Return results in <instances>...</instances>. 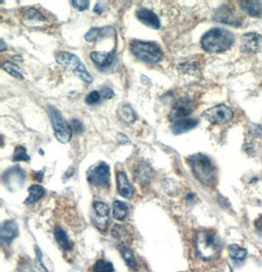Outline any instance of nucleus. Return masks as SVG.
Returning <instances> with one entry per match:
<instances>
[{
  "label": "nucleus",
  "instance_id": "15",
  "mask_svg": "<svg viewBox=\"0 0 262 272\" xmlns=\"http://www.w3.org/2000/svg\"><path fill=\"white\" fill-rule=\"evenodd\" d=\"M198 125V121L194 118H184L173 121L172 132L174 135H181L195 129Z\"/></svg>",
  "mask_w": 262,
  "mask_h": 272
},
{
  "label": "nucleus",
  "instance_id": "14",
  "mask_svg": "<svg viewBox=\"0 0 262 272\" xmlns=\"http://www.w3.org/2000/svg\"><path fill=\"white\" fill-rule=\"evenodd\" d=\"M262 41V36L257 33H248L242 37V51L245 53L257 52Z\"/></svg>",
  "mask_w": 262,
  "mask_h": 272
},
{
  "label": "nucleus",
  "instance_id": "11",
  "mask_svg": "<svg viewBox=\"0 0 262 272\" xmlns=\"http://www.w3.org/2000/svg\"><path fill=\"white\" fill-rule=\"evenodd\" d=\"M218 22L230 25V26H235L238 27L241 25L242 21L240 16L237 14V12L227 5L221 6L216 12H215V17H214Z\"/></svg>",
  "mask_w": 262,
  "mask_h": 272
},
{
  "label": "nucleus",
  "instance_id": "38",
  "mask_svg": "<svg viewBox=\"0 0 262 272\" xmlns=\"http://www.w3.org/2000/svg\"><path fill=\"white\" fill-rule=\"evenodd\" d=\"M95 12L97 13V14H102V12H103V8H102V6L99 4V3H98L96 6H95Z\"/></svg>",
  "mask_w": 262,
  "mask_h": 272
},
{
  "label": "nucleus",
  "instance_id": "1",
  "mask_svg": "<svg viewBox=\"0 0 262 272\" xmlns=\"http://www.w3.org/2000/svg\"><path fill=\"white\" fill-rule=\"evenodd\" d=\"M235 36L228 30L214 28L203 34L201 46L209 53H221L230 49L234 44Z\"/></svg>",
  "mask_w": 262,
  "mask_h": 272
},
{
  "label": "nucleus",
  "instance_id": "36",
  "mask_svg": "<svg viewBox=\"0 0 262 272\" xmlns=\"http://www.w3.org/2000/svg\"><path fill=\"white\" fill-rule=\"evenodd\" d=\"M72 126H73V129L74 131H76L77 133H82L83 130H84V125L81 121H79L78 119H74L72 121Z\"/></svg>",
  "mask_w": 262,
  "mask_h": 272
},
{
  "label": "nucleus",
  "instance_id": "35",
  "mask_svg": "<svg viewBox=\"0 0 262 272\" xmlns=\"http://www.w3.org/2000/svg\"><path fill=\"white\" fill-rule=\"evenodd\" d=\"M100 95H101L102 99H105V100H111L115 96L113 90L108 88V87H103L101 89V94Z\"/></svg>",
  "mask_w": 262,
  "mask_h": 272
},
{
  "label": "nucleus",
  "instance_id": "40",
  "mask_svg": "<svg viewBox=\"0 0 262 272\" xmlns=\"http://www.w3.org/2000/svg\"><path fill=\"white\" fill-rule=\"evenodd\" d=\"M1 48H0V50L1 51H4L5 50V48H6V45H5V42H4V40L3 39H1Z\"/></svg>",
  "mask_w": 262,
  "mask_h": 272
},
{
  "label": "nucleus",
  "instance_id": "32",
  "mask_svg": "<svg viewBox=\"0 0 262 272\" xmlns=\"http://www.w3.org/2000/svg\"><path fill=\"white\" fill-rule=\"evenodd\" d=\"M24 17L28 21H33V22H38V21H44L45 20V18L41 15V13L38 12L37 10L33 9V8H30L27 11H25Z\"/></svg>",
  "mask_w": 262,
  "mask_h": 272
},
{
  "label": "nucleus",
  "instance_id": "13",
  "mask_svg": "<svg viewBox=\"0 0 262 272\" xmlns=\"http://www.w3.org/2000/svg\"><path fill=\"white\" fill-rule=\"evenodd\" d=\"M19 235V228L15 221L6 220L2 223L0 228V239L3 244L9 245Z\"/></svg>",
  "mask_w": 262,
  "mask_h": 272
},
{
  "label": "nucleus",
  "instance_id": "2",
  "mask_svg": "<svg viewBox=\"0 0 262 272\" xmlns=\"http://www.w3.org/2000/svg\"><path fill=\"white\" fill-rule=\"evenodd\" d=\"M188 163L197 180L208 187L216 182V169L208 156L202 153H196L188 157Z\"/></svg>",
  "mask_w": 262,
  "mask_h": 272
},
{
  "label": "nucleus",
  "instance_id": "34",
  "mask_svg": "<svg viewBox=\"0 0 262 272\" xmlns=\"http://www.w3.org/2000/svg\"><path fill=\"white\" fill-rule=\"evenodd\" d=\"M71 4L74 8L78 9L79 11H85V10L89 9V7H90V1H86V0H79V1L72 0Z\"/></svg>",
  "mask_w": 262,
  "mask_h": 272
},
{
  "label": "nucleus",
  "instance_id": "27",
  "mask_svg": "<svg viewBox=\"0 0 262 272\" xmlns=\"http://www.w3.org/2000/svg\"><path fill=\"white\" fill-rule=\"evenodd\" d=\"M120 253H121L124 261L128 265V267L131 268V270L135 271L136 270V262H135L134 256L131 250L126 245H121L120 246Z\"/></svg>",
  "mask_w": 262,
  "mask_h": 272
},
{
  "label": "nucleus",
  "instance_id": "5",
  "mask_svg": "<svg viewBox=\"0 0 262 272\" xmlns=\"http://www.w3.org/2000/svg\"><path fill=\"white\" fill-rule=\"evenodd\" d=\"M55 59L58 64H60L67 70L73 71L86 84L93 83L94 79L92 75L77 55L67 51H59L55 54Z\"/></svg>",
  "mask_w": 262,
  "mask_h": 272
},
{
  "label": "nucleus",
  "instance_id": "19",
  "mask_svg": "<svg viewBox=\"0 0 262 272\" xmlns=\"http://www.w3.org/2000/svg\"><path fill=\"white\" fill-rule=\"evenodd\" d=\"M240 6L252 17H262V1H240Z\"/></svg>",
  "mask_w": 262,
  "mask_h": 272
},
{
  "label": "nucleus",
  "instance_id": "26",
  "mask_svg": "<svg viewBox=\"0 0 262 272\" xmlns=\"http://www.w3.org/2000/svg\"><path fill=\"white\" fill-rule=\"evenodd\" d=\"M229 254L231 259L235 262H243L248 255L246 249L241 248L238 245H231L229 247Z\"/></svg>",
  "mask_w": 262,
  "mask_h": 272
},
{
  "label": "nucleus",
  "instance_id": "22",
  "mask_svg": "<svg viewBox=\"0 0 262 272\" xmlns=\"http://www.w3.org/2000/svg\"><path fill=\"white\" fill-rule=\"evenodd\" d=\"M29 196L25 200V204H32L35 202H37L39 199H41L45 193V190L42 186L39 185H33L29 188Z\"/></svg>",
  "mask_w": 262,
  "mask_h": 272
},
{
  "label": "nucleus",
  "instance_id": "17",
  "mask_svg": "<svg viewBox=\"0 0 262 272\" xmlns=\"http://www.w3.org/2000/svg\"><path fill=\"white\" fill-rule=\"evenodd\" d=\"M117 189L119 194L126 199H130L133 195V189L131 183L129 182L126 173L123 171L117 173Z\"/></svg>",
  "mask_w": 262,
  "mask_h": 272
},
{
  "label": "nucleus",
  "instance_id": "4",
  "mask_svg": "<svg viewBox=\"0 0 262 272\" xmlns=\"http://www.w3.org/2000/svg\"><path fill=\"white\" fill-rule=\"evenodd\" d=\"M130 48L136 58L146 63H157L163 58V52L155 42L134 39L131 40Z\"/></svg>",
  "mask_w": 262,
  "mask_h": 272
},
{
  "label": "nucleus",
  "instance_id": "20",
  "mask_svg": "<svg viewBox=\"0 0 262 272\" xmlns=\"http://www.w3.org/2000/svg\"><path fill=\"white\" fill-rule=\"evenodd\" d=\"M119 119L125 124H132L136 120V115L129 104H122L117 111Z\"/></svg>",
  "mask_w": 262,
  "mask_h": 272
},
{
  "label": "nucleus",
  "instance_id": "7",
  "mask_svg": "<svg viewBox=\"0 0 262 272\" xmlns=\"http://www.w3.org/2000/svg\"><path fill=\"white\" fill-rule=\"evenodd\" d=\"M89 182L99 189H104L110 183V167L104 161L93 165L87 173Z\"/></svg>",
  "mask_w": 262,
  "mask_h": 272
},
{
  "label": "nucleus",
  "instance_id": "28",
  "mask_svg": "<svg viewBox=\"0 0 262 272\" xmlns=\"http://www.w3.org/2000/svg\"><path fill=\"white\" fill-rule=\"evenodd\" d=\"M2 69L7 72L8 74H10L12 77L16 78V79H19V80H22L24 79V76H23V72L21 68L16 65L15 63L13 62H10V61H5L3 64H2Z\"/></svg>",
  "mask_w": 262,
  "mask_h": 272
},
{
  "label": "nucleus",
  "instance_id": "9",
  "mask_svg": "<svg viewBox=\"0 0 262 272\" xmlns=\"http://www.w3.org/2000/svg\"><path fill=\"white\" fill-rule=\"evenodd\" d=\"M3 184L10 192L18 191L22 188L26 180V173L21 167L14 166L3 173Z\"/></svg>",
  "mask_w": 262,
  "mask_h": 272
},
{
  "label": "nucleus",
  "instance_id": "12",
  "mask_svg": "<svg viewBox=\"0 0 262 272\" xmlns=\"http://www.w3.org/2000/svg\"><path fill=\"white\" fill-rule=\"evenodd\" d=\"M136 18L144 24L146 27H149L153 30H158L160 28V20L158 16L149 9L140 8L135 13Z\"/></svg>",
  "mask_w": 262,
  "mask_h": 272
},
{
  "label": "nucleus",
  "instance_id": "6",
  "mask_svg": "<svg viewBox=\"0 0 262 272\" xmlns=\"http://www.w3.org/2000/svg\"><path fill=\"white\" fill-rule=\"evenodd\" d=\"M49 116L56 139L61 143H67L72 137V128L62 117L60 111L55 107H49Z\"/></svg>",
  "mask_w": 262,
  "mask_h": 272
},
{
  "label": "nucleus",
  "instance_id": "25",
  "mask_svg": "<svg viewBox=\"0 0 262 272\" xmlns=\"http://www.w3.org/2000/svg\"><path fill=\"white\" fill-rule=\"evenodd\" d=\"M111 234L121 243V245H126V243L129 241V234L123 225L115 224L111 229Z\"/></svg>",
  "mask_w": 262,
  "mask_h": 272
},
{
  "label": "nucleus",
  "instance_id": "21",
  "mask_svg": "<svg viewBox=\"0 0 262 272\" xmlns=\"http://www.w3.org/2000/svg\"><path fill=\"white\" fill-rule=\"evenodd\" d=\"M54 238L56 240L57 244L60 246V248L64 251H70L73 248V244L70 241V239L68 238V235L65 231L60 228V227H56L54 230Z\"/></svg>",
  "mask_w": 262,
  "mask_h": 272
},
{
  "label": "nucleus",
  "instance_id": "39",
  "mask_svg": "<svg viewBox=\"0 0 262 272\" xmlns=\"http://www.w3.org/2000/svg\"><path fill=\"white\" fill-rule=\"evenodd\" d=\"M43 172L44 171H41L40 173L39 172H36L35 173V176H34V178L37 180V181H42V177H43Z\"/></svg>",
  "mask_w": 262,
  "mask_h": 272
},
{
  "label": "nucleus",
  "instance_id": "24",
  "mask_svg": "<svg viewBox=\"0 0 262 272\" xmlns=\"http://www.w3.org/2000/svg\"><path fill=\"white\" fill-rule=\"evenodd\" d=\"M129 211V206L121 201H115L113 204V216L119 221L126 219Z\"/></svg>",
  "mask_w": 262,
  "mask_h": 272
},
{
  "label": "nucleus",
  "instance_id": "18",
  "mask_svg": "<svg viewBox=\"0 0 262 272\" xmlns=\"http://www.w3.org/2000/svg\"><path fill=\"white\" fill-rule=\"evenodd\" d=\"M111 34H115V31L111 27H104V28H92L86 35L85 38L89 42L99 41L100 39L110 36Z\"/></svg>",
  "mask_w": 262,
  "mask_h": 272
},
{
  "label": "nucleus",
  "instance_id": "3",
  "mask_svg": "<svg viewBox=\"0 0 262 272\" xmlns=\"http://www.w3.org/2000/svg\"><path fill=\"white\" fill-rule=\"evenodd\" d=\"M196 250L201 260L210 261L219 256L221 244L214 233L201 231L196 236Z\"/></svg>",
  "mask_w": 262,
  "mask_h": 272
},
{
  "label": "nucleus",
  "instance_id": "33",
  "mask_svg": "<svg viewBox=\"0 0 262 272\" xmlns=\"http://www.w3.org/2000/svg\"><path fill=\"white\" fill-rule=\"evenodd\" d=\"M100 99H101V95L99 94V92L93 91L87 96L86 103L89 105H94V104H97L100 101Z\"/></svg>",
  "mask_w": 262,
  "mask_h": 272
},
{
  "label": "nucleus",
  "instance_id": "16",
  "mask_svg": "<svg viewBox=\"0 0 262 272\" xmlns=\"http://www.w3.org/2000/svg\"><path fill=\"white\" fill-rule=\"evenodd\" d=\"M91 58L93 62L99 66V68H108L110 67L114 60H115V52H99V51H93L91 53Z\"/></svg>",
  "mask_w": 262,
  "mask_h": 272
},
{
  "label": "nucleus",
  "instance_id": "29",
  "mask_svg": "<svg viewBox=\"0 0 262 272\" xmlns=\"http://www.w3.org/2000/svg\"><path fill=\"white\" fill-rule=\"evenodd\" d=\"M12 159H13L14 162H17V161H30L31 157L27 153V149H26L25 146L18 145V146H16V148L14 150Z\"/></svg>",
  "mask_w": 262,
  "mask_h": 272
},
{
  "label": "nucleus",
  "instance_id": "23",
  "mask_svg": "<svg viewBox=\"0 0 262 272\" xmlns=\"http://www.w3.org/2000/svg\"><path fill=\"white\" fill-rule=\"evenodd\" d=\"M94 209L96 212V215L99 220H102L103 224L106 225L108 222V216H109V206L103 202H95L94 203Z\"/></svg>",
  "mask_w": 262,
  "mask_h": 272
},
{
  "label": "nucleus",
  "instance_id": "37",
  "mask_svg": "<svg viewBox=\"0 0 262 272\" xmlns=\"http://www.w3.org/2000/svg\"><path fill=\"white\" fill-rule=\"evenodd\" d=\"M35 254H36V257H37V261H38V266H40V269L43 271V272H48V271L46 270V268H45V266L43 265V263H42V256H41V252H40V250L37 248V247H35Z\"/></svg>",
  "mask_w": 262,
  "mask_h": 272
},
{
  "label": "nucleus",
  "instance_id": "10",
  "mask_svg": "<svg viewBox=\"0 0 262 272\" xmlns=\"http://www.w3.org/2000/svg\"><path fill=\"white\" fill-rule=\"evenodd\" d=\"M196 109V103L190 99H181L176 102L169 114V117L172 121H176L179 119L188 118L190 114Z\"/></svg>",
  "mask_w": 262,
  "mask_h": 272
},
{
  "label": "nucleus",
  "instance_id": "30",
  "mask_svg": "<svg viewBox=\"0 0 262 272\" xmlns=\"http://www.w3.org/2000/svg\"><path fill=\"white\" fill-rule=\"evenodd\" d=\"M93 272H114V267L110 262L99 260L94 266Z\"/></svg>",
  "mask_w": 262,
  "mask_h": 272
},
{
  "label": "nucleus",
  "instance_id": "8",
  "mask_svg": "<svg viewBox=\"0 0 262 272\" xmlns=\"http://www.w3.org/2000/svg\"><path fill=\"white\" fill-rule=\"evenodd\" d=\"M202 116L212 124H227L233 119L234 112L229 106L220 104L206 109Z\"/></svg>",
  "mask_w": 262,
  "mask_h": 272
},
{
  "label": "nucleus",
  "instance_id": "31",
  "mask_svg": "<svg viewBox=\"0 0 262 272\" xmlns=\"http://www.w3.org/2000/svg\"><path fill=\"white\" fill-rule=\"evenodd\" d=\"M150 172H151V170L149 169L148 166H146V165H140L139 168L136 170V173H135V179L137 181H139L140 183L148 181L149 178L151 177L150 176Z\"/></svg>",
  "mask_w": 262,
  "mask_h": 272
}]
</instances>
